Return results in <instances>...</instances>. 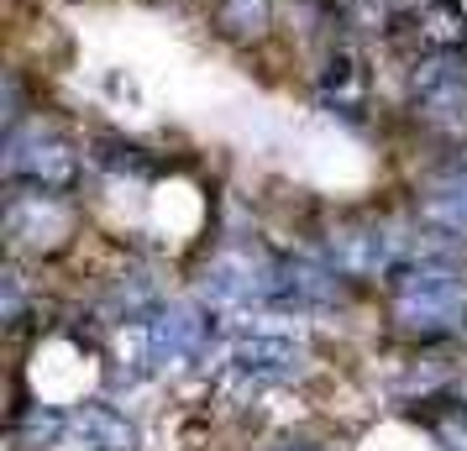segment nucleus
Instances as JSON below:
<instances>
[{"instance_id": "obj_3", "label": "nucleus", "mask_w": 467, "mask_h": 451, "mask_svg": "<svg viewBox=\"0 0 467 451\" xmlns=\"http://www.w3.org/2000/svg\"><path fill=\"white\" fill-rule=\"evenodd\" d=\"M389 37L410 53H451L467 43V11L457 0H420L410 11H394Z\"/></svg>"}, {"instance_id": "obj_2", "label": "nucleus", "mask_w": 467, "mask_h": 451, "mask_svg": "<svg viewBox=\"0 0 467 451\" xmlns=\"http://www.w3.org/2000/svg\"><path fill=\"white\" fill-rule=\"evenodd\" d=\"M451 53H425L415 64V106L425 110V121H436L446 131H467V64Z\"/></svg>"}, {"instance_id": "obj_4", "label": "nucleus", "mask_w": 467, "mask_h": 451, "mask_svg": "<svg viewBox=\"0 0 467 451\" xmlns=\"http://www.w3.org/2000/svg\"><path fill=\"white\" fill-rule=\"evenodd\" d=\"M362 89H368L362 58L352 53V47H337V53L326 58V68H320V95H326V100H337L341 110H352L362 100Z\"/></svg>"}, {"instance_id": "obj_5", "label": "nucleus", "mask_w": 467, "mask_h": 451, "mask_svg": "<svg viewBox=\"0 0 467 451\" xmlns=\"http://www.w3.org/2000/svg\"><path fill=\"white\" fill-rule=\"evenodd\" d=\"M274 22V0H215V26L232 43H253Z\"/></svg>"}, {"instance_id": "obj_1", "label": "nucleus", "mask_w": 467, "mask_h": 451, "mask_svg": "<svg viewBox=\"0 0 467 451\" xmlns=\"http://www.w3.org/2000/svg\"><path fill=\"white\" fill-rule=\"evenodd\" d=\"M11 163H5V173L16 179V184H26V190H68L74 179H79V158H74V148H68L58 131H11Z\"/></svg>"}]
</instances>
